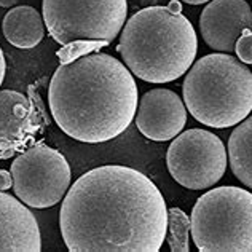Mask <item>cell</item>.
Returning a JSON list of instances; mask_svg holds the SVG:
<instances>
[{
  "label": "cell",
  "mask_w": 252,
  "mask_h": 252,
  "mask_svg": "<svg viewBox=\"0 0 252 252\" xmlns=\"http://www.w3.org/2000/svg\"><path fill=\"white\" fill-rule=\"evenodd\" d=\"M13 187V176H11V171H5V169H0V190H10Z\"/></svg>",
  "instance_id": "obj_17"
},
{
  "label": "cell",
  "mask_w": 252,
  "mask_h": 252,
  "mask_svg": "<svg viewBox=\"0 0 252 252\" xmlns=\"http://www.w3.org/2000/svg\"><path fill=\"white\" fill-rule=\"evenodd\" d=\"M125 65L149 83L181 78L195 63V28L181 11L169 6H147L134 13L120 32L117 46Z\"/></svg>",
  "instance_id": "obj_3"
},
{
  "label": "cell",
  "mask_w": 252,
  "mask_h": 252,
  "mask_svg": "<svg viewBox=\"0 0 252 252\" xmlns=\"http://www.w3.org/2000/svg\"><path fill=\"white\" fill-rule=\"evenodd\" d=\"M45 21L32 6H15L3 18L2 31L5 38L13 46L23 50H31L43 40L45 37Z\"/></svg>",
  "instance_id": "obj_13"
},
{
  "label": "cell",
  "mask_w": 252,
  "mask_h": 252,
  "mask_svg": "<svg viewBox=\"0 0 252 252\" xmlns=\"http://www.w3.org/2000/svg\"><path fill=\"white\" fill-rule=\"evenodd\" d=\"M59 228L70 252H158L166 240L168 208L141 171L105 164L70 185Z\"/></svg>",
  "instance_id": "obj_1"
},
{
  "label": "cell",
  "mask_w": 252,
  "mask_h": 252,
  "mask_svg": "<svg viewBox=\"0 0 252 252\" xmlns=\"http://www.w3.org/2000/svg\"><path fill=\"white\" fill-rule=\"evenodd\" d=\"M235 53L241 63L252 65V31L251 29L243 31V34L236 40Z\"/></svg>",
  "instance_id": "obj_16"
},
{
  "label": "cell",
  "mask_w": 252,
  "mask_h": 252,
  "mask_svg": "<svg viewBox=\"0 0 252 252\" xmlns=\"http://www.w3.org/2000/svg\"><path fill=\"white\" fill-rule=\"evenodd\" d=\"M43 21L53 40L63 46L90 42L109 45L122 32L126 0H43Z\"/></svg>",
  "instance_id": "obj_6"
},
{
  "label": "cell",
  "mask_w": 252,
  "mask_h": 252,
  "mask_svg": "<svg viewBox=\"0 0 252 252\" xmlns=\"http://www.w3.org/2000/svg\"><path fill=\"white\" fill-rule=\"evenodd\" d=\"M168 6L172 11H182V5H181V2H177V0H172V2H169Z\"/></svg>",
  "instance_id": "obj_20"
},
{
  "label": "cell",
  "mask_w": 252,
  "mask_h": 252,
  "mask_svg": "<svg viewBox=\"0 0 252 252\" xmlns=\"http://www.w3.org/2000/svg\"><path fill=\"white\" fill-rule=\"evenodd\" d=\"M5 72H6V63H5V56H3L2 46H0V86H2V83H3Z\"/></svg>",
  "instance_id": "obj_18"
},
{
  "label": "cell",
  "mask_w": 252,
  "mask_h": 252,
  "mask_svg": "<svg viewBox=\"0 0 252 252\" xmlns=\"http://www.w3.org/2000/svg\"><path fill=\"white\" fill-rule=\"evenodd\" d=\"M139 104L131 70L105 53L61 63L51 77L48 105L64 134L85 144L115 139L129 128Z\"/></svg>",
  "instance_id": "obj_2"
},
{
  "label": "cell",
  "mask_w": 252,
  "mask_h": 252,
  "mask_svg": "<svg viewBox=\"0 0 252 252\" xmlns=\"http://www.w3.org/2000/svg\"><path fill=\"white\" fill-rule=\"evenodd\" d=\"M181 2H185L189 5H203V3H208L211 0H181Z\"/></svg>",
  "instance_id": "obj_21"
},
{
  "label": "cell",
  "mask_w": 252,
  "mask_h": 252,
  "mask_svg": "<svg viewBox=\"0 0 252 252\" xmlns=\"http://www.w3.org/2000/svg\"><path fill=\"white\" fill-rule=\"evenodd\" d=\"M37 219L19 198L0 190V252H40Z\"/></svg>",
  "instance_id": "obj_12"
},
{
  "label": "cell",
  "mask_w": 252,
  "mask_h": 252,
  "mask_svg": "<svg viewBox=\"0 0 252 252\" xmlns=\"http://www.w3.org/2000/svg\"><path fill=\"white\" fill-rule=\"evenodd\" d=\"M244 29L252 31V8L246 0H211L200 16L203 40L214 51H235Z\"/></svg>",
  "instance_id": "obj_11"
},
{
  "label": "cell",
  "mask_w": 252,
  "mask_h": 252,
  "mask_svg": "<svg viewBox=\"0 0 252 252\" xmlns=\"http://www.w3.org/2000/svg\"><path fill=\"white\" fill-rule=\"evenodd\" d=\"M228 161L238 181L252 189V117H246L228 139Z\"/></svg>",
  "instance_id": "obj_14"
},
{
  "label": "cell",
  "mask_w": 252,
  "mask_h": 252,
  "mask_svg": "<svg viewBox=\"0 0 252 252\" xmlns=\"http://www.w3.org/2000/svg\"><path fill=\"white\" fill-rule=\"evenodd\" d=\"M172 179L190 190L216 185L227 169V149L214 132L191 128L177 134L166 154Z\"/></svg>",
  "instance_id": "obj_8"
},
{
  "label": "cell",
  "mask_w": 252,
  "mask_h": 252,
  "mask_svg": "<svg viewBox=\"0 0 252 252\" xmlns=\"http://www.w3.org/2000/svg\"><path fill=\"white\" fill-rule=\"evenodd\" d=\"M182 93L196 122L209 128H230L252 112V72L228 53H212L191 64Z\"/></svg>",
  "instance_id": "obj_4"
},
{
  "label": "cell",
  "mask_w": 252,
  "mask_h": 252,
  "mask_svg": "<svg viewBox=\"0 0 252 252\" xmlns=\"http://www.w3.org/2000/svg\"><path fill=\"white\" fill-rule=\"evenodd\" d=\"M19 0H0V6H3V8H13Z\"/></svg>",
  "instance_id": "obj_19"
},
{
  "label": "cell",
  "mask_w": 252,
  "mask_h": 252,
  "mask_svg": "<svg viewBox=\"0 0 252 252\" xmlns=\"http://www.w3.org/2000/svg\"><path fill=\"white\" fill-rule=\"evenodd\" d=\"M201 252H252V193L225 185L203 193L190 217Z\"/></svg>",
  "instance_id": "obj_5"
},
{
  "label": "cell",
  "mask_w": 252,
  "mask_h": 252,
  "mask_svg": "<svg viewBox=\"0 0 252 252\" xmlns=\"http://www.w3.org/2000/svg\"><path fill=\"white\" fill-rule=\"evenodd\" d=\"M136 126L150 141L166 142L174 139L187 123V110L177 93L150 90L141 97L136 110Z\"/></svg>",
  "instance_id": "obj_10"
},
{
  "label": "cell",
  "mask_w": 252,
  "mask_h": 252,
  "mask_svg": "<svg viewBox=\"0 0 252 252\" xmlns=\"http://www.w3.org/2000/svg\"><path fill=\"white\" fill-rule=\"evenodd\" d=\"M10 171L16 198L35 209L55 206L70 189L72 172L65 157L42 142L19 152Z\"/></svg>",
  "instance_id": "obj_7"
},
{
  "label": "cell",
  "mask_w": 252,
  "mask_h": 252,
  "mask_svg": "<svg viewBox=\"0 0 252 252\" xmlns=\"http://www.w3.org/2000/svg\"><path fill=\"white\" fill-rule=\"evenodd\" d=\"M191 223L189 216L182 209L171 208L168 209V230L166 241L172 252H189V235Z\"/></svg>",
  "instance_id": "obj_15"
},
{
  "label": "cell",
  "mask_w": 252,
  "mask_h": 252,
  "mask_svg": "<svg viewBox=\"0 0 252 252\" xmlns=\"http://www.w3.org/2000/svg\"><path fill=\"white\" fill-rule=\"evenodd\" d=\"M43 126L35 102L15 90H0V160L23 152Z\"/></svg>",
  "instance_id": "obj_9"
}]
</instances>
